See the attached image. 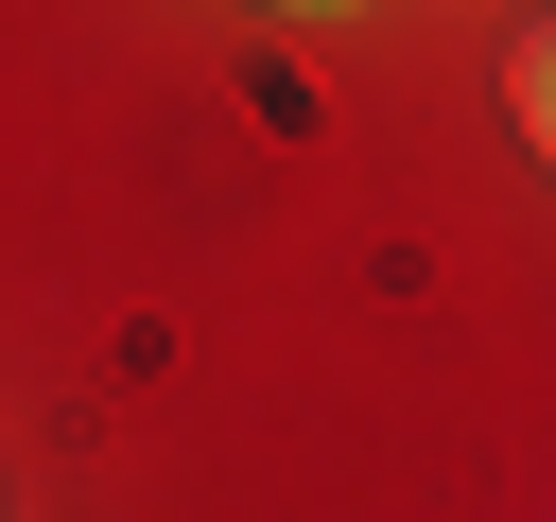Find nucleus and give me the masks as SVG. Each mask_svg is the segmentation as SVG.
<instances>
[{"label":"nucleus","instance_id":"f03ea898","mask_svg":"<svg viewBox=\"0 0 556 522\" xmlns=\"http://www.w3.org/2000/svg\"><path fill=\"white\" fill-rule=\"evenodd\" d=\"M261 17H348V0H261Z\"/></svg>","mask_w":556,"mask_h":522},{"label":"nucleus","instance_id":"f257e3e1","mask_svg":"<svg viewBox=\"0 0 556 522\" xmlns=\"http://www.w3.org/2000/svg\"><path fill=\"white\" fill-rule=\"evenodd\" d=\"M504 122H521V157L556 174V17H521V52H504Z\"/></svg>","mask_w":556,"mask_h":522}]
</instances>
